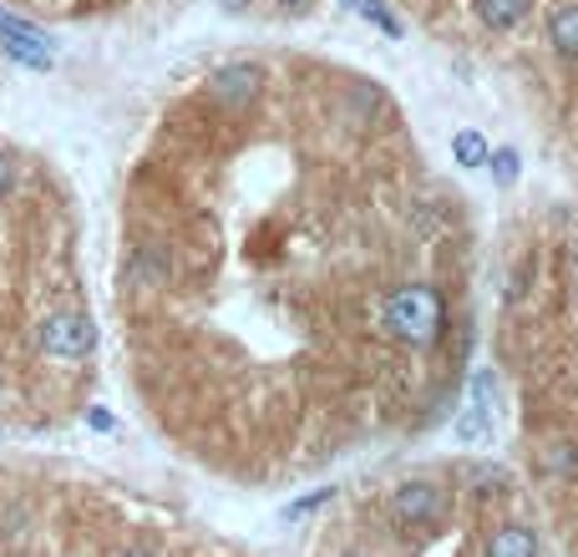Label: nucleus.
<instances>
[{"label":"nucleus","mask_w":578,"mask_h":557,"mask_svg":"<svg viewBox=\"0 0 578 557\" xmlns=\"http://www.w3.org/2000/svg\"><path fill=\"white\" fill-rule=\"evenodd\" d=\"M375 330L381 340L401 344V350H432L446 334V299L436 285H396L385 289L375 305Z\"/></svg>","instance_id":"obj_1"},{"label":"nucleus","mask_w":578,"mask_h":557,"mask_svg":"<svg viewBox=\"0 0 578 557\" xmlns=\"http://www.w3.org/2000/svg\"><path fill=\"white\" fill-rule=\"evenodd\" d=\"M452 507V492H446L436 476H406V482L391 486V522L401 533H416V527H436Z\"/></svg>","instance_id":"obj_2"},{"label":"nucleus","mask_w":578,"mask_h":557,"mask_svg":"<svg viewBox=\"0 0 578 557\" xmlns=\"http://www.w3.org/2000/svg\"><path fill=\"white\" fill-rule=\"evenodd\" d=\"M37 344H41V355L76 365V360H86L96 350V324L86 309H51L37 330Z\"/></svg>","instance_id":"obj_3"},{"label":"nucleus","mask_w":578,"mask_h":557,"mask_svg":"<svg viewBox=\"0 0 578 557\" xmlns=\"http://www.w3.org/2000/svg\"><path fill=\"white\" fill-rule=\"evenodd\" d=\"M178 279V249L168 238H137L127 249V264H122V289L133 295H157Z\"/></svg>","instance_id":"obj_4"},{"label":"nucleus","mask_w":578,"mask_h":557,"mask_svg":"<svg viewBox=\"0 0 578 557\" xmlns=\"http://www.w3.org/2000/svg\"><path fill=\"white\" fill-rule=\"evenodd\" d=\"M208 102L224 112H244L259 102V92H265V66L259 61H224L218 72H208L204 82Z\"/></svg>","instance_id":"obj_5"},{"label":"nucleus","mask_w":578,"mask_h":557,"mask_svg":"<svg viewBox=\"0 0 578 557\" xmlns=\"http://www.w3.org/2000/svg\"><path fill=\"white\" fill-rule=\"evenodd\" d=\"M0 51H6L16 66H25V72H51V66H56V51H51L47 31H37L31 21H21V16H11V11H0Z\"/></svg>","instance_id":"obj_6"},{"label":"nucleus","mask_w":578,"mask_h":557,"mask_svg":"<svg viewBox=\"0 0 578 557\" xmlns=\"http://www.w3.org/2000/svg\"><path fill=\"white\" fill-rule=\"evenodd\" d=\"M482 557H543V537L528 522H493L482 527Z\"/></svg>","instance_id":"obj_7"},{"label":"nucleus","mask_w":578,"mask_h":557,"mask_svg":"<svg viewBox=\"0 0 578 557\" xmlns=\"http://www.w3.org/2000/svg\"><path fill=\"white\" fill-rule=\"evenodd\" d=\"M548 47H554V56L568 61V66L578 61V0L548 6Z\"/></svg>","instance_id":"obj_8"},{"label":"nucleus","mask_w":578,"mask_h":557,"mask_svg":"<svg viewBox=\"0 0 578 557\" xmlns=\"http://www.w3.org/2000/svg\"><path fill=\"white\" fill-rule=\"evenodd\" d=\"M538 466L548 482L558 486H574L578 482V436H554L548 446L538 451Z\"/></svg>","instance_id":"obj_9"},{"label":"nucleus","mask_w":578,"mask_h":557,"mask_svg":"<svg viewBox=\"0 0 578 557\" xmlns=\"http://www.w3.org/2000/svg\"><path fill=\"white\" fill-rule=\"evenodd\" d=\"M533 6L538 0H477V16L487 31H513V25H523L533 16Z\"/></svg>","instance_id":"obj_10"},{"label":"nucleus","mask_w":578,"mask_h":557,"mask_svg":"<svg viewBox=\"0 0 578 557\" xmlns=\"http://www.w3.org/2000/svg\"><path fill=\"white\" fill-rule=\"evenodd\" d=\"M452 436H457L462 446H482V441L493 436V411H487V405H477V401H467V411L452 421Z\"/></svg>","instance_id":"obj_11"},{"label":"nucleus","mask_w":578,"mask_h":557,"mask_svg":"<svg viewBox=\"0 0 578 557\" xmlns=\"http://www.w3.org/2000/svg\"><path fill=\"white\" fill-rule=\"evenodd\" d=\"M507 486H513V476L503 472V466H493V462H477V466H467V492L477 502H493V497H503Z\"/></svg>","instance_id":"obj_12"},{"label":"nucleus","mask_w":578,"mask_h":557,"mask_svg":"<svg viewBox=\"0 0 578 557\" xmlns=\"http://www.w3.org/2000/svg\"><path fill=\"white\" fill-rule=\"evenodd\" d=\"M487 137H482L477 127H457L452 132V163L457 167H487Z\"/></svg>","instance_id":"obj_13"},{"label":"nucleus","mask_w":578,"mask_h":557,"mask_svg":"<svg viewBox=\"0 0 578 557\" xmlns=\"http://www.w3.org/2000/svg\"><path fill=\"white\" fill-rule=\"evenodd\" d=\"M487 173H493L497 188H513L523 173V157L513 153V147H497V153H487Z\"/></svg>","instance_id":"obj_14"},{"label":"nucleus","mask_w":578,"mask_h":557,"mask_svg":"<svg viewBox=\"0 0 578 557\" xmlns=\"http://www.w3.org/2000/svg\"><path fill=\"white\" fill-rule=\"evenodd\" d=\"M355 11H361L365 21L375 25V31H385V37H401V21H396V16H391V11H385L381 0H355Z\"/></svg>","instance_id":"obj_15"},{"label":"nucleus","mask_w":578,"mask_h":557,"mask_svg":"<svg viewBox=\"0 0 578 557\" xmlns=\"http://www.w3.org/2000/svg\"><path fill=\"white\" fill-rule=\"evenodd\" d=\"M326 502H336V492H330V486H320V492H310V497L289 502V507H285V517H289V522H295V517H310V512H320V507H326Z\"/></svg>","instance_id":"obj_16"},{"label":"nucleus","mask_w":578,"mask_h":557,"mask_svg":"<svg viewBox=\"0 0 578 557\" xmlns=\"http://www.w3.org/2000/svg\"><path fill=\"white\" fill-rule=\"evenodd\" d=\"M16 188V157L11 153H0V198Z\"/></svg>","instance_id":"obj_17"},{"label":"nucleus","mask_w":578,"mask_h":557,"mask_svg":"<svg viewBox=\"0 0 578 557\" xmlns=\"http://www.w3.org/2000/svg\"><path fill=\"white\" fill-rule=\"evenodd\" d=\"M86 426H92V431H112V426H117V421H112V411H107V405H92V411H86Z\"/></svg>","instance_id":"obj_18"},{"label":"nucleus","mask_w":578,"mask_h":557,"mask_svg":"<svg viewBox=\"0 0 578 557\" xmlns=\"http://www.w3.org/2000/svg\"><path fill=\"white\" fill-rule=\"evenodd\" d=\"M275 6H279L285 16H310V11H314V0H275Z\"/></svg>","instance_id":"obj_19"},{"label":"nucleus","mask_w":578,"mask_h":557,"mask_svg":"<svg viewBox=\"0 0 578 557\" xmlns=\"http://www.w3.org/2000/svg\"><path fill=\"white\" fill-rule=\"evenodd\" d=\"M117 557H163V553H157L153 543H127V547H122Z\"/></svg>","instance_id":"obj_20"},{"label":"nucleus","mask_w":578,"mask_h":557,"mask_svg":"<svg viewBox=\"0 0 578 557\" xmlns=\"http://www.w3.org/2000/svg\"><path fill=\"white\" fill-rule=\"evenodd\" d=\"M218 6H224V11H229V16H244V11H249V6H254V0H218Z\"/></svg>","instance_id":"obj_21"},{"label":"nucleus","mask_w":578,"mask_h":557,"mask_svg":"<svg viewBox=\"0 0 578 557\" xmlns=\"http://www.w3.org/2000/svg\"><path fill=\"white\" fill-rule=\"evenodd\" d=\"M568 269H574V279H578V234H574V244H568Z\"/></svg>","instance_id":"obj_22"},{"label":"nucleus","mask_w":578,"mask_h":557,"mask_svg":"<svg viewBox=\"0 0 578 557\" xmlns=\"http://www.w3.org/2000/svg\"><path fill=\"white\" fill-rule=\"evenodd\" d=\"M340 557H375V553H365V547H345Z\"/></svg>","instance_id":"obj_23"},{"label":"nucleus","mask_w":578,"mask_h":557,"mask_svg":"<svg viewBox=\"0 0 578 557\" xmlns=\"http://www.w3.org/2000/svg\"><path fill=\"white\" fill-rule=\"evenodd\" d=\"M574 314H578V279H574Z\"/></svg>","instance_id":"obj_24"},{"label":"nucleus","mask_w":578,"mask_h":557,"mask_svg":"<svg viewBox=\"0 0 578 557\" xmlns=\"http://www.w3.org/2000/svg\"><path fill=\"white\" fill-rule=\"evenodd\" d=\"M0 391H6V370H0Z\"/></svg>","instance_id":"obj_25"}]
</instances>
